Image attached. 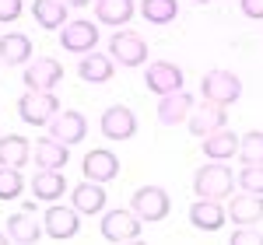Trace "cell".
Masks as SVG:
<instances>
[{
    "instance_id": "obj_1",
    "label": "cell",
    "mask_w": 263,
    "mask_h": 245,
    "mask_svg": "<svg viewBox=\"0 0 263 245\" xmlns=\"http://www.w3.org/2000/svg\"><path fill=\"white\" fill-rule=\"evenodd\" d=\"M193 193L200 200H228L235 193V172L224 161H207L193 172Z\"/></svg>"
},
{
    "instance_id": "obj_2",
    "label": "cell",
    "mask_w": 263,
    "mask_h": 245,
    "mask_svg": "<svg viewBox=\"0 0 263 245\" xmlns=\"http://www.w3.org/2000/svg\"><path fill=\"white\" fill-rule=\"evenodd\" d=\"M99 231H102L105 242H134V238H141L144 221L130 207H116V210H105V214H102Z\"/></svg>"
},
{
    "instance_id": "obj_3",
    "label": "cell",
    "mask_w": 263,
    "mask_h": 245,
    "mask_svg": "<svg viewBox=\"0 0 263 245\" xmlns=\"http://www.w3.org/2000/svg\"><path fill=\"white\" fill-rule=\"evenodd\" d=\"M60 112V98L53 91H25L18 98V116L28 126H49V119Z\"/></svg>"
},
{
    "instance_id": "obj_4",
    "label": "cell",
    "mask_w": 263,
    "mask_h": 245,
    "mask_svg": "<svg viewBox=\"0 0 263 245\" xmlns=\"http://www.w3.org/2000/svg\"><path fill=\"white\" fill-rule=\"evenodd\" d=\"M130 210L147 221V224H158L168 217V210H172V200H168V193H165L162 186H141L134 196H130Z\"/></svg>"
},
{
    "instance_id": "obj_5",
    "label": "cell",
    "mask_w": 263,
    "mask_h": 245,
    "mask_svg": "<svg viewBox=\"0 0 263 245\" xmlns=\"http://www.w3.org/2000/svg\"><path fill=\"white\" fill-rule=\"evenodd\" d=\"M200 91H203L207 102L232 105V102L242 98V81H239V74H232V70H211V74H203Z\"/></svg>"
},
{
    "instance_id": "obj_6",
    "label": "cell",
    "mask_w": 263,
    "mask_h": 245,
    "mask_svg": "<svg viewBox=\"0 0 263 245\" xmlns=\"http://www.w3.org/2000/svg\"><path fill=\"white\" fill-rule=\"evenodd\" d=\"M109 56L120 67H141V63H147V42L130 28H116L109 39Z\"/></svg>"
},
{
    "instance_id": "obj_7",
    "label": "cell",
    "mask_w": 263,
    "mask_h": 245,
    "mask_svg": "<svg viewBox=\"0 0 263 245\" xmlns=\"http://www.w3.org/2000/svg\"><path fill=\"white\" fill-rule=\"evenodd\" d=\"M25 88L32 91H57L63 81V63L57 56H39V60L25 63Z\"/></svg>"
},
{
    "instance_id": "obj_8",
    "label": "cell",
    "mask_w": 263,
    "mask_h": 245,
    "mask_svg": "<svg viewBox=\"0 0 263 245\" xmlns=\"http://www.w3.org/2000/svg\"><path fill=\"white\" fill-rule=\"evenodd\" d=\"M60 46L67 49V53H91L95 46H99V25L88 18H74L67 21L60 28Z\"/></svg>"
},
{
    "instance_id": "obj_9",
    "label": "cell",
    "mask_w": 263,
    "mask_h": 245,
    "mask_svg": "<svg viewBox=\"0 0 263 245\" xmlns=\"http://www.w3.org/2000/svg\"><path fill=\"white\" fill-rule=\"evenodd\" d=\"M42 228H46V235L49 238H57V242H67V238H74L78 231H81V214H78V207H60L53 203L46 214H42Z\"/></svg>"
},
{
    "instance_id": "obj_10",
    "label": "cell",
    "mask_w": 263,
    "mask_h": 245,
    "mask_svg": "<svg viewBox=\"0 0 263 245\" xmlns=\"http://www.w3.org/2000/svg\"><path fill=\"white\" fill-rule=\"evenodd\" d=\"M49 137H57V140L67 144V147L81 144L84 137H88V119H84V112H78V109H60V112L49 119Z\"/></svg>"
},
{
    "instance_id": "obj_11",
    "label": "cell",
    "mask_w": 263,
    "mask_h": 245,
    "mask_svg": "<svg viewBox=\"0 0 263 245\" xmlns=\"http://www.w3.org/2000/svg\"><path fill=\"white\" fill-rule=\"evenodd\" d=\"M182 81H186L182 67H176V63H168V60H155L144 70V84H147V91H155V95L182 91Z\"/></svg>"
},
{
    "instance_id": "obj_12",
    "label": "cell",
    "mask_w": 263,
    "mask_h": 245,
    "mask_svg": "<svg viewBox=\"0 0 263 245\" xmlns=\"http://www.w3.org/2000/svg\"><path fill=\"white\" fill-rule=\"evenodd\" d=\"M99 130H102V137H109V140H130L137 133V116L126 105H109L99 119Z\"/></svg>"
},
{
    "instance_id": "obj_13",
    "label": "cell",
    "mask_w": 263,
    "mask_h": 245,
    "mask_svg": "<svg viewBox=\"0 0 263 245\" xmlns=\"http://www.w3.org/2000/svg\"><path fill=\"white\" fill-rule=\"evenodd\" d=\"M228 105H218V102H207L203 98L200 105H193V112H190V133L193 137H207V133H214V130H221V126H228V112H224Z\"/></svg>"
},
{
    "instance_id": "obj_14",
    "label": "cell",
    "mask_w": 263,
    "mask_h": 245,
    "mask_svg": "<svg viewBox=\"0 0 263 245\" xmlns=\"http://www.w3.org/2000/svg\"><path fill=\"white\" fill-rule=\"evenodd\" d=\"M81 172H84V179L112 182V179L120 175V158H116L112 151H105V147H95V151H88L81 158Z\"/></svg>"
},
{
    "instance_id": "obj_15",
    "label": "cell",
    "mask_w": 263,
    "mask_h": 245,
    "mask_svg": "<svg viewBox=\"0 0 263 245\" xmlns=\"http://www.w3.org/2000/svg\"><path fill=\"white\" fill-rule=\"evenodd\" d=\"M228 221H235V224H263V196L260 193H232L228 196Z\"/></svg>"
},
{
    "instance_id": "obj_16",
    "label": "cell",
    "mask_w": 263,
    "mask_h": 245,
    "mask_svg": "<svg viewBox=\"0 0 263 245\" xmlns=\"http://www.w3.org/2000/svg\"><path fill=\"white\" fill-rule=\"evenodd\" d=\"M70 203L78 207V214H102L105 210V182H95V179H84L70 189Z\"/></svg>"
},
{
    "instance_id": "obj_17",
    "label": "cell",
    "mask_w": 263,
    "mask_h": 245,
    "mask_svg": "<svg viewBox=\"0 0 263 245\" xmlns=\"http://www.w3.org/2000/svg\"><path fill=\"white\" fill-rule=\"evenodd\" d=\"M67 175H63V168H39L35 172V179H32V193H35V200L42 203H57L63 193H67Z\"/></svg>"
},
{
    "instance_id": "obj_18",
    "label": "cell",
    "mask_w": 263,
    "mask_h": 245,
    "mask_svg": "<svg viewBox=\"0 0 263 245\" xmlns=\"http://www.w3.org/2000/svg\"><path fill=\"white\" fill-rule=\"evenodd\" d=\"M78 74H81V81L88 84H105L112 81V74H116V60L109 56V53H84L81 63H78Z\"/></svg>"
},
{
    "instance_id": "obj_19",
    "label": "cell",
    "mask_w": 263,
    "mask_h": 245,
    "mask_svg": "<svg viewBox=\"0 0 263 245\" xmlns=\"http://www.w3.org/2000/svg\"><path fill=\"white\" fill-rule=\"evenodd\" d=\"M190 221L200 231H221L228 221V210L221 207V200H200L197 196V203L190 207Z\"/></svg>"
},
{
    "instance_id": "obj_20",
    "label": "cell",
    "mask_w": 263,
    "mask_h": 245,
    "mask_svg": "<svg viewBox=\"0 0 263 245\" xmlns=\"http://www.w3.org/2000/svg\"><path fill=\"white\" fill-rule=\"evenodd\" d=\"M67 158H70V147L57 137H39L32 144V161L39 168H67Z\"/></svg>"
},
{
    "instance_id": "obj_21",
    "label": "cell",
    "mask_w": 263,
    "mask_h": 245,
    "mask_svg": "<svg viewBox=\"0 0 263 245\" xmlns=\"http://www.w3.org/2000/svg\"><path fill=\"white\" fill-rule=\"evenodd\" d=\"M190 112H193V95H190V91H172V95H162V102H158V119H162L165 126L186 122Z\"/></svg>"
},
{
    "instance_id": "obj_22",
    "label": "cell",
    "mask_w": 263,
    "mask_h": 245,
    "mask_svg": "<svg viewBox=\"0 0 263 245\" xmlns=\"http://www.w3.org/2000/svg\"><path fill=\"white\" fill-rule=\"evenodd\" d=\"M0 63L7 67H25L32 63V39L25 32H7L0 35Z\"/></svg>"
},
{
    "instance_id": "obj_23",
    "label": "cell",
    "mask_w": 263,
    "mask_h": 245,
    "mask_svg": "<svg viewBox=\"0 0 263 245\" xmlns=\"http://www.w3.org/2000/svg\"><path fill=\"white\" fill-rule=\"evenodd\" d=\"M239 154V137L232 133V130H214V133H207L203 137V158H211V161H228V158H235Z\"/></svg>"
},
{
    "instance_id": "obj_24",
    "label": "cell",
    "mask_w": 263,
    "mask_h": 245,
    "mask_svg": "<svg viewBox=\"0 0 263 245\" xmlns=\"http://www.w3.org/2000/svg\"><path fill=\"white\" fill-rule=\"evenodd\" d=\"M137 14V4L134 0H95V18L102 25H112V28H126V21Z\"/></svg>"
},
{
    "instance_id": "obj_25",
    "label": "cell",
    "mask_w": 263,
    "mask_h": 245,
    "mask_svg": "<svg viewBox=\"0 0 263 245\" xmlns=\"http://www.w3.org/2000/svg\"><path fill=\"white\" fill-rule=\"evenodd\" d=\"M7 235H11V242H39L46 235V228L39 224V217L32 210H21V214L7 217Z\"/></svg>"
},
{
    "instance_id": "obj_26",
    "label": "cell",
    "mask_w": 263,
    "mask_h": 245,
    "mask_svg": "<svg viewBox=\"0 0 263 245\" xmlns=\"http://www.w3.org/2000/svg\"><path fill=\"white\" fill-rule=\"evenodd\" d=\"M32 18L46 32H60L67 25V4L63 0H35L32 4Z\"/></svg>"
},
{
    "instance_id": "obj_27",
    "label": "cell",
    "mask_w": 263,
    "mask_h": 245,
    "mask_svg": "<svg viewBox=\"0 0 263 245\" xmlns=\"http://www.w3.org/2000/svg\"><path fill=\"white\" fill-rule=\"evenodd\" d=\"M25 161H32V144L25 140L21 133L0 137V165H14V168H21Z\"/></svg>"
},
{
    "instance_id": "obj_28",
    "label": "cell",
    "mask_w": 263,
    "mask_h": 245,
    "mask_svg": "<svg viewBox=\"0 0 263 245\" xmlns=\"http://www.w3.org/2000/svg\"><path fill=\"white\" fill-rule=\"evenodd\" d=\"M147 25H168L179 18V0H141L137 7Z\"/></svg>"
},
{
    "instance_id": "obj_29",
    "label": "cell",
    "mask_w": 263,
    "mask_h": 245,
    "mask_svg": "<svg viewBox=\"0 0 263 245\" xmlns=\"http://www.w3.org/2000/svg\"><path fill=\"white\" fill-rule=\"evenodd\" d=\"M239 161L242 165H263V133L249 130L239 137Z\"/></svg>"
},
{
    "instance_id": "obj_30",
    "label": "cell",
    "mask_w": 263,
    "mask_h": 245,
    "mask_svg": "<svg viewBox=\"0 0 263 245\" xmlns=\"http://www.w3.org/2000/svg\"><path fill=\"white\" fill-rule=\"evenodd\" d=\"M25 179H21V168L14 165H0V200H18Z\"/></svg>"
},
{
    "instance_id": "obj_31",
    "label": "cell",
    "mask_w": 263,
    "mask_h": 245,
    "mask_svg": "<svg viewBox=\"0 0 263 245\" xmlns=\"http://www.w3.org/2000/svg\"><path fill=\"white\" fill-rule=\"evenodd\" d=\"M235 186L246 193H260L263 196V165H242V172L235 175Z\"/></svg>"
},
{
    "instance_id": "obj_32",
    "label": "cell",
    "mask_w": 263,
    "mask_h": 245,
    "mask_svg": "<svg viewBox=\"0 0 263 245\" xmlns=\"http://www.w3.org/2000/svg\"><path fill=\"white\" fill-rule=\"evenodd\" d=\"M232 242H235V245H260L263 242V231L256 224H235Z\"/></svg>"
},
{
    "instance_id": "obj_33",
    "label": "cell",
    "mask_w": 263,
    "mask_h": 245,
    "mask_svg": "<svg viewBox=\"0 0 263 245\" xmlns=\"http://www.w3.org/2000/svg\"><path fill=\"white\" fill-rule=\"evenodd\" d=\"M25 4L21 0H0V21H18Z\"/></svg>"
},
{
    "instance_id": "obj_34",
    "label": "cell",
    "mask_w": 263,
    "mask_h": 245,
    "mask_svg": "<svg viewBox=\"0 0 263 245\" xmlns=\"http://www.w3.org/2000/svg\"><path fill=\"white\" fill-rule=\"evenodd\" d=\"M239 7H242V14H246V18L263 21V0H239Z\"/></svg>"
},
{
    "instance_id": "obj_35",
    "label": "cell",
    "mask_w": 263,
    "mask_h": 245,
    "mask_svg": "<svg viewBox=\"0 0 263 245\" xmlns=\"http://www.w3.org/2000/svg\"><path fill=\"white\" fill-rule=\"evenodd\" d=\"M67 7H84V4H91V0H63Z\"/></svg>"
},
{
    "instance_id": "obj_36",
    "label": "cell",
    "mask_w": 263,
    "mask_h": 245,
    "mask_svg": "<svg viewBox=\"0 0 263 245\" xmlns=\"http://www.w3.org/2000/svg\"><path fill=\"white\" fill-rule=\"evenodd\" d=\"M4 242H11V235H0V245H4Z\"/></svg>"
},
{
    "instance_id": "obj_37",
    "label": "cell",
    "mask_w": 263,
    "mask_h": 245,
    "mask_svg": "<svg viewBox=\"0 0 263 245\" xmlns=\"http://www.w3.org/2000/svg\"><path fill=\"white\" fill-rule=\"evenodd\" d=\"M197 4H211V0H197Z\"/></svg>"
}]
</instances>
